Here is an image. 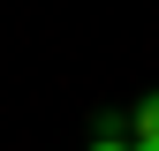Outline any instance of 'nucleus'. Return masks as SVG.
I'll list each match as a JSON object with an SVG mask.
<instances>
[{"instance_id":"obj_1","label":"nucleus","mask_w":159,"mask_h":151,"mask_svg":"<svg viewBox=\"0 0 159 151\" xmlns=\"http://www.w3.org/2000/svg\"><path fill=\"white\" fill-rule=\"evenodd\" d=\"M136 136H159V91H152L144 106H136Z\"/></svg>"},{"instance_id":"obj_2","label":"nucleus","mask_w":159,"mask_h":151,"mask_svg":"<svg viewBox=\"0 0 159 151\" xmlns=\"http://www.w3.org/2000/svg\"><path fill=\"white\" fill-rule=\"evenodd\" d=\"M91 151H136V144H114V136H98V144H91Z\"/></svg>"},{"instance_id":"obj_3","label":"nucleus","mask_w":159,"mask_h":151,"mask_svg":"<svg viewBox=\"0 0 159 151\" xmlns=\"http://www.w3.org/2000/svg\"><path fill=\"white\" fill-rule=\"evenodd\" d=\"M136 151H159V136H136Z\"/></svg>"}]
</instances>
